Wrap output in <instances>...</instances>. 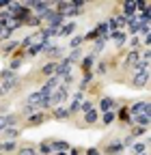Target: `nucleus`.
<instances>
[{"label":"nucleus","instance_id":"37998d69","mask_svg":"<svg viewBox=\"0 0 151 155\" xmlns=\"http://www.w3.org/2000/svg\"><path fill=\"white\" fill-rule=\"evenodd\" d=\"M11 75H17V73H11L9 69H5V71H0V82H2V80H7V78H11Z\"/></svg>","mask_w":151,"mask_h":155},{"label":"nucleus","instance_id":"ea45409f","mask_svg":"<svg viewBox=\"0 0 151 155\" xmlns=\"http://www.w3.org/2000/svg\"><path fill=\"white\" fill-rule=\"evenodd\" d=\"M145 134H147V129H145V127H136V125H132V134H129L132 138H138V136H145Z\"/></svg>","mask_w":151,"mask_h":155},{"label":"nucleus","instance_id":"412c9836","mask_svg":"<svg viewBox=\"0 0 151 155\" xmlns=\"http://www.w3.org/2000/svg\"><path fill=\"white\" fill-rule=\"evenodd\" d=\"M149 121H151V116L149 114H138V116H132V125H136V127H149Z\"/></svg>","mask_w":151,"mask_h":155},{"label":"nucleus","instance_id":"4468645a","mask_svg":"<svg viewBox=\"0 0 151 155\" xmlns=\"http://www.w3.org/2000/svg\"><path fill=\"white\" fill-rule=\"evenodd\" d=\"M15 123H17V114H2L0 116V131L7 127H13Z\"/></svg>","mask_w":151,"mask_h":155},{"label":"nucleus","instance_id":"423d86ee","mask_svg":"<svg viewBox=\"0 0 151 155\" xmlns=\"http://www.w3.org/2000/svg\"><path fill=\"white\" fill-rule=\"evenodd\" d=\"M138 63H140V50H129L123 61V67H125V71H132Z\"/></svg>","mask_w":151,"mask_h":155},{"label":"nucleus","instance_id":"c756f323","mask_svg":"<svg viewBox=\"0 0 151 155\" xmlns=\"http://www.w3.org/2000/svg\"><path fill=\"white\" fill-rule=\"evenodd\" d=\"M132 155H143V153H147V140H143V142H132Z\"/></svg>","mask_w":151,"mask_h":155},{"label":"nucleus","instance_id":"e433bc0d","mask_svg":"<svg viewBox=\"0 0 151 155\" xmlns=\"http://www.w3.org/2000/svg\"><path fill=\"white\" fill-rule=\"evenodd\" d=\"M93 30L97 32V37H104V39L108 37V26H106V22H99V24H97L95 28H93Z\"/></svg>","mask_w":151,"mask_h":155},{"label":"nucleus","instance_id":"a211bd4d","mask_svg":"<svg viewBox=\"0 0 151 155\" xmlns=\"http://www.w3.org/2000/svg\"><path fill=\"white\" fill-rule=\"evenodd\" d=\"M82 119H84L86 125H95V123L99 121V112H97V108H93V110L84 112V114H82Z\"/></svg>","mask_w":151,"mask_h":155},{"label":"nucleus","instance_id":"a18cd8bd","mask_svg":"<svg viewBox=\"0 0 151 155\" xmlns=\"http://www.w3.org/2000/svg\"><path fill=\"white\" fill-rule=\"evenodd\" d=\"M7 5H9V0H0V9H7Z\"/></svg>","mask_w":151,"mask_h":155},{"label":"nucleus","instance_id":"6e6552de","mask_svg":"<svg viewBox=\"0 0 151 155\" xmlns=\"http://www.w3.org/2000/svg\"><path fill=\"white\" fill-rule=\"evenodd\" d=\"M110 110H115L117 112V99H112V97H102L99 104H97V112H110Z\"/></svg>","mask_w":151,"mask_h":155},{"label":"nucleus","instance_id":"49530a36","mask_svg":"<svg viewBox=\"0 0 151 155\" xmlns=\"http://www.w3.org/2000/svg\"><path fill=\"white\" fill-rule=\"evenodd\" d=\"M52 155H67V153H63V151H56V153H52Z\"/></svg>","mask_w":151,"mask_h":155},{"label":"nucleus","instance_id":"79ce46f5","mask_svg":"<svg viewBox=\"0 0 151 155\" xmlns=\"http://www.w3.org/2000/svg\"><path fill=\"white\" fill-rule=\"evenodd\" d=\"M82 155H102V151H99L97 147H91V149H86Z\"/></svg>","mask_w":151,"mask_h":155},{"label":"nucleus","instance_id":"4c0bfd02","mask_svg":"<svg viewBox=\"0 0 151 155\" xmlns=\"http://www.w3.org/2000/svg\"><path fill=\"white\" fill-rule=\"evenodd\" d=\"M93 108H95V106H93V101H91V99H82V104H80V108H78V110L84 114V112H89V110H93Z\"/></svg>","mask_w":151,"mask_h":155},{"label":"nucleus","instance_id":"39448f33","mask_svg":"<svg viewBox=\"0 0 151 155\" xmlns=\"http://www.w3.org/2000/svg\"><path fill=\"white\" fill-rule=\"evenodd\" d=\"M127 112L129 116H138V114H149V101L143 99V101H134L127 106Z\"/></svg>","mask_w":151,"mask_h":155},{"label":"nucleus","instance_id":"bb28decb","mask_svg":"<svg viewBox=\"0 0 151 155\" xmlns=\"http://www.w3.org/2000/svg\"><path fill=\"white\" fill-rule=\"evenodd\" d=\"M117 119H119L123 125H132V116H129V112H127V106L119 108V112H117Z\"/></svg>","mask_w":151,"mask_h":155},{"label":"nucleus","instance_id":"9d476101","mask_svg":"<svg viewBox=\"0 0 151 155\" xmlns=\"http://www.w3.org/2000/svg\"><path fill=\"white\" fill-rule=\"evenodd\" d=\"M108 39H112V41H115V45H117V50H119V48H123V45H125V41H127V32H125V30L108 32Z\"/></svg>","mask_w":151,"mask_h":155},{"label":"nucleus","instance_id":"1a4fd4ad","mask_svg":"<svg viewBox=\"0 0 151 155\" xmlns=\"http://www.w3.org/2000/svg\"><path fill=\"white\" fill-rule=\"evenodd\" d=\"M17 86H20V78H17V75H11V78H7V80L0 82V88H2L5 95H9V93L15 91Z\"/></svg>","mask_w":151,"mask_h":155},{"label":"nucleus","instance_id":"b1692460","mask_svg":"<svg viewBox=\"0 0 151 155\" xmlns=\"http://www.w3.org/2000/svg\"><path fill=\"white\" fill-rule=\"evenodd\" d=\"M41 99H43V97H41V93H39V91H35V93H30V95L26 97V106H32V108H37V110H39Z\"/></svg>","mask_w":151,"mask_h":155},{"label":"nucleus","instance_id":"ddd939ff","mask_svg":"<svg viewBox=\"0 0 151 155\" xmlns=\"http://www.w3.org/2000/svg\"><path fill=\"white\" fill-rule=\"evenodd\" d=\"M54 75L59 78V80H61V78H65V75H71V65L65 63V61H59V63H56V73H54Z\"/></svg>","mask_w":151,"mask_h":155},{"label":"nucleus","instance_id":"6ab92c4d","mask_svg":"<svg viewBox=\"0 0 151 155\" xmlns=\"http://www.w3.org/2000/svg\"><path fill=\"white\" fill-rule=\"evenodd\" d=\"M82 52H84V50H80V48H76V50H69V56H65L63 61H65V63H69V65H73V63H80V58H82Z\"/></svg>","mask_w":151,"mask_h":155},{"label":"nucleus","instance_id":"f8f14e48","mask_svg":"<svg viewBox=\"0 0 151 155\" xmlns=\"http://www.w3.org/2000/svg\"><path fill=\"white\" fill-rule=\"evenodd\" d=\"M17 50H20V41H17V39H11V41H5L2 43V50H0V52H2V56H11Z\"/></svg>","mask_w":151,"mask_h":155},{"label":"nucleus","instance_id":"2eb2a0df","mask_svg":"<svg viewBox=\"0 0 151 155\" xmlns=\"http://www.w3.org/2000/svg\"><path fill=\"white\" fill-rule=\"evenodd\" d=\"M52 116L56 121H63V119H69V110H67V106H56V108H52Z\"/></svg>","mask_w":151,"mask_h":155},{"label":"nucleus","instance_id":"393cba45","mask_svg":"<svg viewBox=\"0 0 151 155\" xmlns=\"http://www.w3.org/2000/svg\"><path fill=\"white\" fill-rule=\"evenodd\" d=\"M93 63H95V58H93L91 54H86L84 58H80V69H82V73L93 71Z\"/></svg>","mask_w":151,"mask_h":155},{"label":"nucleus","instance_id":"f704fd0d","mask_svg":"<svg viewBox=\"0 0 151 155\" xmlns=\"http://www.w3.org/2000/svg\"><path fill=\"white\" fill-rule=\"evenodd\" d=\"M22 63H24V58H20V56H15V58H13V61L9 63V67H7V69H9L11 73H17V69H20V67H22Z\"/></svg>","mask_w":151,"mask_h":155},{"label":"nucleus","instance_id":"c03bdc74","mask_svg":"<svg viewBox=\"0 0 151 155\" xmlns=\"http://www.w3.org/2000/svg\"><path fill=\"white\" fill-rule=\"evenodd\" d=\"M67 155H82V149H76V147H71Z\"/></svg>","mask_w":151,"mask_h":155},{"label":"nucleus","instance_id":"c9c22d12","mask_svg":"<svg viewBox=\"0 0 151 155\" xmlns=\"http://www.w3.org/2000/svg\"><path fill=\"white\" fill-rule=\"evenodd\" d=\"M82 43H84V35H76V37H71V39H69V48H71V50L80 48Z\"/></svg>","mask_w":151,"mask_h":155},{"label":"nucleus","instance_id":"7ed1b4c3","mask_svg":"<svg viewBox=\"0 0 151 155\" xmlns=\"http://www.w3.org/2000/svg\"><path fill=\"white\" fill-rule=\"evenodd\" d=\"M147 82H149V71H138V73H132L129 86L132 88H145Z\"/></svg>","mask_w":151,"mask_h":155},{"label":"nucleus","instance_id":"cd10ccee","mask_svg":"<svg viewBox=\"0 0 151 155\" xmlns=\"http://www.w3.org/2000/svg\"><path fill=\"white\" fill-rule=\"evenodd\" d=\"M91 80H93V71H89V73H82V80L78 82V91H80V93H84V91L89 88Z\"/></svg>","mask_w":151,"mask_h":155},{"label":"nucleus","instance_id":"0eeeda50","mask_svg":"<svg viewBox=\"0 0 151 155\" xmlns=\"http://www.w3.org/2000/svg\"><path fill=\"white\" fill-rule=\"evenodd\" d=\"M43 121H48V114L45 112H32V114H28L24 127H37V125H41Z\"/></svg>","mask_w":151,"mask_h":155},{"label":"nucleus","instance_id":"dca6fc26","mask_svg":"<svg viewBox=\"0 0 151 155\" xmlns=\"http://www.w3.org/2000/svg\"><path fill=\"white\" fill-rule=\"evenodd\" d=\"M20 134H22V127H15V125L0 131V136H5V138H9V140H17V138H20Z\"/></svg>","mask_w":151,"mask_h":155},{"label":"nucleus","instance_id":"4be33fe9","mask_svg":"<svg viewBox=\"0 0 151 155\" xmlns=\"http://www.w3.org/2000/svg\"><path fill=\"white\" fill-rule=\"evenodd\" d=\"M17 149V140H2L0 142V153H15Z\"/></svg>","mask_w":151,"mask_h":155},{"label":"nucleus","instance_id":"473e14b6","mask_svg":"<svg viewBox=\"0 0 151 155\" xmlns=\"http://www.w3.org/2000/svg\"><path fill=\"white\" fill-rule=\"evenodd\" d=\"M95 73H97V75H106V73H108V63H106V61H99L95 67H93V75H95Z\"/></svg>","mask_w":151,"mask_h":155},{"label":"nucleus","instance_id":"a878e982","mask_svg":"<svg viewBox=\"0 0 151 155\" xmlns=\"http://www.w3.org/2000/svg\"><path fill=\"white\" fill-rule=\"evenodd\" d=\"M73 30H76V22H67V24H63L59 28V35H56V37H71Z\"/></svg>","mask_w":151,"mask_h":155},{"label":"nucleus","instance_id":"c85d7f7f","mask_svg":"<svg viewBox=\"0 0 151 155\" xmlns=\"http://www.w3.org/2000/svg\"><path fill=\"white\" fill-rule=\"evenodd\" d=\"M115 121H117V112H115V110H110V112H104V114H102V125H104V127L112 125Z\"/></svg>","mask_w":151,"mask_h":155},{"label":"nucleus","instance_id":"09e8293b","mask_svg":"<svg viewBox=\"0 0 151 155\" xmlns=\"http://www.w3.org/2000/svg\"><path fill=\"white\" fill-rule=\"evenodd\" d=\"M143 155H149V153H143Z\"/></svg>","mask_w":151,"mask_h":155},{"label":"nucleus","instance_id":"72a5a7b5","mask_svg":"<svg viewBox=\"0 0 151 155\" xmlns=\"http://www.w3.org/2000/svg\"><path fill=\"white\" fill-rule=\"evenodd\" d=\"M24 26H30V28H41V26H43V22H41V19L37 17V15H30L26 22H24Z\"/></svg>","mask_w":151,"mask_h":155},{"label":"nucleus","instance_id":"20e7f679","mask_svg":"<svg viewBox=\"0 0 151 155\" xmlns=\"http://www.w3.org/2000/svg\"><path fill=\"white\" fill-rule=\"evenodd\" d=\"M123 151H125V147L121 144V140H119V138H115L112 142L104 144V149H102V155H121Z\"/></svg>","mask_w":151,"mask_h":155},{"label":"nucleus","instance_id":"f257e3e1","mask_svg":"<svg viewBox=\"0 0 151 155\" xmlns=\"http://www.w3.org/2000/svg\"><path fill=\"white\" fill-rule=\"evenodd\" d=\"M67 97H69V86H65V84H61V82H59L56 91H54V93H52V97H50V104H52V108H56V106H63V104L67 101Z\"/></svg>","mask_w":151,"mask_h":155},{"label":"nucleus","instance_id":"aec40b11","mask_svg":"<svg viewBox=\"0 0 151 155\" xmlns=\"http://www.w3.org/2000/svg\"><path fill=\"white\" fill-rule=\"evenodd\" d=\"M39 73L45 78V80H48V78H52V75L56 73V63H54V61H48V63L39 69Z\"/></svg>","mask_w":151,"mask_h":155},{"label":"nucleus","instance_id":"7c9ffc66","mask_svg":"<svg viewBox=\"0 0 151 155\" xmlns=\"http://www.w3.org/2000/svg\"><path fill=\"white\" fill-rule=\"evenodd\" d=\"M15 155H39L37 153V147L35 144H24V147H20L15 151Z\"/></svg>","mask_w":151,"mask_h":155},{"label":"nucleus","instance_id":"a19ab883","mask_svg":"<svg viewBox=\"0 0 151 155\" xmlns=\"http://www.w3.org/2000/svg\"><path fill=\"white\" fill-rule=\"evenodd\" d=\"M129 48L132 50H140V37H129Z\"/></svg>","mask_w":151,"mask_h":155},{"label":"nucleus","instance_id":"9b49d317","mask_svg":"<svg viewBox=\"0 0 151 155\" xmlns=\"http://www.w3.org/2000/svg\"><path fill=\"white\" fill-rule=\"evenodd\" d=\"M43 45H45V43H41V41H35L32 45H28V48H26V52H24V61H26V58H35V56H39V54L43 52Z\"/></svg>","mask_w":151,"mask_h":155},{"label":"nucleus","instance_id":"5701e85b","mask_svg":"<svg viewBox=\"0 0 151 155\" xmlns=\"http://www.w3.org/2000/svg\"><path fill=\"white\" fill-rule=\"evenodd\" d=\"M50 144H52V153H56V151L69 153V149H71V144L65 142V140H50Z\"/></svg>","mask_w":151,"mask_h":155},{"label":"nucleus","instance_id":"f3484780","mask_svg":"<svg viewBox=\"0 0 151 155\" xmlns=\"http://www.w3.org/2000/svg\"><path fill=\"white\" fill-rule=\"evenodd\" d=\"M121 11H123L125 17H134L136 15V2L134 0H125V2L121 5Z\"/></svg>","mask_w":151,"mask_h":155},{"label":"nucleus","instance_id":"f03ea898","mask_svg":"<svg viewBox=\"0 0 151 155\" xmlns=\"http://www.w3.org/2000/svg\"><path fill=\"white\" fill-rule=\"evenodd\" d=\"M59 78L56 75H52V78H48V80L41 84V88H39V93H41V97H52V93L56 91V86H59Z\"/></svg>","mask_w":151,"mask_h":155},{"label":"nucleus","instance_id":"de8ad7c7","mask_svg":"<svg viewBox=\"0 0 151 155\" xmlns=\"http://www.w3.org/2000/svg\"><path fill=\"white\" fill-rule=\"evenodd\" d=\"M0 97H5V93H2V88H0Z\"/></svg>","mask_w":151,"mask_h":155},{"label":"nucleus","instance_id":"2f4dec72","mask_svg":"<svg viewBox=\"0 0 151 155\" xmlns=\"http://www.w3.org/2000/svg\"><path fill=\"white\" fill-rule=\"evenodd\" d=\"M37 153H39V155H52V144H50V140H43V142L37 144Z\"/></svg>","mask_w":151,"mask_h":155},{"label":"nucleus","instance_id":"58836bf2","mask_svg":"<svg viewBox=\"0 0 151 155\" xmlns=\"http://www.w3.org/2000/svg\"><path fill=\"white\" fill-rule=\"evenodd\" d=\"M11 35H13V30L7 26L2 32H0V43H5V41H11Z\"/></svg>","mask_w":151,"mask_h":155}]
</instances>
